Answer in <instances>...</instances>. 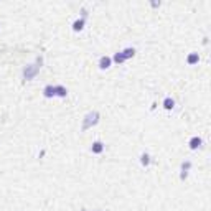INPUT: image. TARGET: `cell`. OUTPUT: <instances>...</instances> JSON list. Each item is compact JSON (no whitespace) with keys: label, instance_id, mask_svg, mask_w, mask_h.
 Here are the masks:
<instances>
[{"label":"cell","instance_id":"8fae6325","mask_svg":"<svg viewBox=\"0 0 211 211\" xmlns=\"http://www.w3.org/2000/svg\"><path fill=\"white\" fill-rule=\"evenodd\" d=\"M173 106H175V102H173V99H172V97H167L165 101H163V107L168 109V110H170V109L173 107Z\"/></svg>","mask_w":211,"mask_h":211},{"label":"cell","instance_id":"9c48e42d","mask_svg":"<svg viewBox=\"0 0 211 211\" xmlns=\"http://www.w3.org/2000/svg\"><path fill=\"white\" fill-rule=\"evenodd\" d=\"M83 26H84V17L79 18V20H76V22L73 23V30H74V31H79V30L83 28Z\"/></svg>","mask_w":211,"mask_h":211},{"label":"cell","instance_id":"6da1fadb","mask_svg":"<svg viewBox=\"0 0 211 211\" xmlns=\"http://www.w3.org/2000/svg\"><path fill=\"white\" fill-rule=\"evenodd\" d=\"M40 68H41V58H38V60L35 61V65H30V66H26L25 70H23V76H25V79L35 78L36 73L40 71Z\"/></svg>","mask_w":211,"mask_h":211},{"label":"cell","instance_id":"ba28073f","mask_svg":"<svg viewBox=\"0 0 211 211\" xmlns=\"http://www.w3.org/2000/svg\"><path fill=\"white\" fill-rule=\"evenodd\" d=\"M43 94H45V97H53L55 96V86H46L43 89Z\"/></svg>","mask_w":211,"mask_h":211},{"label":"cell","instance_id":"52a82bcc","mask_svg":"<svg viewBox=\"0 0 211 211\" xmlns=\"http://www.w3.org/2000/svg\"><path fill=\"white\" fill-rule=\"evenodd\" d=\"M102 150H104L102 142H94V144H92V154H101Z\"/></svg>","mask_w":211,"mask_h":211},{"label":"cell","instance_id":"7c38bea8","mask_svg":"<svg viewBox=\"0 0 211 211\" xmlns=\"http://www.w3.org/2000/svg\"><path fill=\"white\" fill-rule=\"evenodd\" d=\"M140 162H142V165H144V167H147L150 163V157L147 155V154H144V155L140 157Z\"/></svg>","mask_w":211,"mask_h":211},{"label":"cell","instance_id":"3957f363","mask_svg":"<svg viewBox=\"0 0 211 211\" xmlns=\"http://www.w3.org/2000/svg\"><path fill=\"white\" fill-rule=\"evenodd\" d=\"M110 58L109 56H102L101 58V61H99V68H101V70H107V68L110 66Z\"/></svg>","mask_w":211,"mask_h":211},{"label":"cell","instance_id":"4fadbf2b","mask_svg":"<svg viewBox=\"0 0 211 211\" xmlns=\"http://www.w3.org/2000/svg\"><path fill=\"white\" fill-rule=\"evenodd\" d=\"M114 61L117 63V65H120V63H124L125 60L122 58V55H120V53H115V55H114Z\"/></svg>","mask_w":211,"mask_h":211},{"label":"cell","instance_id":"277c9868","mask_svg":"<svg viewBox=\"0 0 211 211\" xmlns=\"http://www.w3.org/2000/svg\"><path fill=\"white\" fill-rule=\"evenodd\" d=\"M66 88L65 86H55V96H60V97H66Z\"/></svg>","mask_w":211,"mask_h":211},{"label":"cell","instance_id":"7a4b0ae2","mask_svg":"<svg viewBox=\"0 0 211 211\" xmlns=\"http://www.w3.org/2000/svg\"><path fill=\"white\" fill-rule=\"evenodd\" d=\"M99 122V112L96 110H92V112H89L86 117H84V122H83V130H88L91 129L92 125H96Z\"/></svg>","mask_w":211,"mask_h":211},{"label":"cell","instance_id":"5b68a950","mask_svg":"<svg viewBox=\"0 0 211 211\" xmlns=\"http://www.w3.org/2000/svg\"><path fill=\"white\" fill-rule=\"evenodd\" d=\"M120 55H122L124 60H129V58H132V56L135 55V50L134 48H125L124 51H120Z\"/></svg>","mask_w":211,"mask_h":211},{"label":"cell","instance_id":"30bf717a","mask_svg":"<svg viewBox=\"0 0 211 211\" xmlns=\"http://www.w3.org/2000/svg\"><path fill=\"white\" fill-rule=\"evenodd\" d=\"M198 60H200V58H198V53H191V55H190L188 56V65H195V63H198Z\"/></svg>","mask_w":211,"mask_h":211},{"label":"cell","instance_id":"8992f818","mask_svg":"<svg viewBox=\"0 0 211 211\" xmlns=\"http://www.w3.org/2000/svg\"><path fill=\"white\" fill-rule=\"evenodd\" d=\"M201 145V139H200V137H193L191 140H190V149H198V147Z\"/></svg>","mask_w":211,"mask_h":211}]
</instances>
